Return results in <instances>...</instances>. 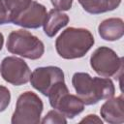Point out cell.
<instances>
[{"mask_svg":"<svg viewBox=\"0 0 124 124\" xmlns=\"http://www.w3.org/2000/svg\"><path fill=\"white\" fill-rule=\"evenodd\" d=\"M72 84L77 96L86 106L113 97L115 87L109 78L91 77L88 73L78 72L72 77Z\"/></svg>","mask_w":124,"mask_h":124,"instance_id":"cell-1","label":"cell"},{"mask_svg":"<svg viewBox=\"0 0 124 124\" xmlns=\"http://www.w3.org/2000/svg\"><path fill=\"white\" fill-rule=\"evenodd\" d=\"M94 43V37L88 29L68 27L57 37L55 48L60 57L72 60L83 57Z\"/></svg>","mask_w":124,"mask_h":124,"instance_id":"cell-2","label":"cell"},{"mask_svg":"<svg viewBox=\"0 0 124 124\" xmlns=\"http://www.w3.org/2000/svg\"><path fill=\"white\" fill-rule=\"evenodd\" d=\"M6 47L12 54L30 60L41 58L45 52L44 43L25 29L12 31L8 36Z\"/></svg>","mask_w":124,"mask_h":124,"instance_id":"cell-3","label":"cell"},{"mask_svg":"<svg viewBox=\"0 0 124 124\" xmlns=\"http://www.w3.org/2000/svg\"><path fill=\"white\" fill-rule=\"evenodd\" d=\"M50 106L61 112L66 118L73 119L84 109V104L76 95L70 94L65 81H59L53 85L48 95Z\"/></svg>","mask_w":124,"mask_h":124,"instance_id":"cell-4","label":"cell"},{"mask_svg":"<svg viewBox=\"0 0 124 124\" xmlns=\"http://www.w3.org/2000/svg\"><path fill=\"white\" fill-rule=\"evenodd\" d=\"M44 104L32 91H25L17 98L16 109L12 115V124H39Z\"/></svg>","mask_w":124,"mask_h":124,"instance_id":"cell-5","label":"cell"},{"mask_svg":"<svg viewBox=\"0 0 124 124\" xmlns=\"http://www.w3.org/2000/svg\"><path fill=\"white\" fill-rule=\"evenodd\" d=\"M90 66L103 78L116 77L123 69V59L116 52L108 46L96 48L90 57Z\"/></svg>","mask_w":124,"mask_h":124,"instance_id":"cell-6","label":"cell"},{"mask_svg":"<svg viewBox=\"0 0 124 124\" xmlns=\"http://www.w3.org/2000/svg\"><path fill=\"white\" fill-rule=\"evenodd\" d=\"M2 78L15 86L26 84L30 80L31 71L27 63L16 56L5 57L0 64Z\"/></svg>","mask_w":124,"mask_h":124,"instance_id":"cell-7","label":"cell"},{"mask_svg":"<svg viewBox=\"0 0 124 124\" xmlns=\"http://www.w3.org/2000/svg\"><path fill=\"white\" fill-rule=\"evenodd\" d=\"M30 83L33 88L47 96L53 85L59 81H65L63 71L56 66L36 68L30 76Z\"/></svg>","mask_w":124,"mask_h":124,"instance_id":"cell-8","label":"cell"},{"mask_svg":"<svg viewBox=\"0 0 124 124\" xmlns=\"http://www.w3.org/2000/svg\"><path fill=\"white\" fill-rule=\"evenodd\" d=\"M46 15V8L44 5L32 1L25 9L12 16L11 22L23 28L37 29L43 26Z\"/></svg>","mask_w":124,"mask_h":124,"instance_id":"cell-9","label":"cell"},{"mask_svg":"<svg viewBox=\"0 0 124 124\" xmlns=\"http://www.w3.org/2000/svg\"><path fill=\"white\" fill-rule=\"evenodd\" d=\"M123 95L118 97H111L102 105L100 114L102 118L110 124H122L124 122V108H123Z\"/></svg>","mask_w":124,"mask_h":124,"instance_id":"cell-10","label":"cell"},{"mask_svg":"<svg viewBox=\"0 0 124 124\" xmlns=\"http://www.w3.org/2000/svg\"><path fill=\"white\" fill-rule=\"evenodd\" d=\"M98 33L105 41H117L124 35V22L119 17H109L103 20L98 26Z\"/></svg>","mask_w":124,"mask_h":124,"instance_id":"cell-11","label":"cell"},{"mask_svg":"<svg viewBox=\"0 0 124 124\" xmlns=\"http://www.w3.org/2000/svg\"><path fill=\"white\" fill-rule=\"evenodd\" d=\"M69 20L70 18L68 15L55 9L50 10L47 13L43 24L45 34L49 38L54 37L60 29H62L69 23Z\"/></svg>","mask_w":124,"mask_h":124,"instance_id":"cell-12","label":"cell"},{"mask_svg":"<svg viewBox=\"0 0 124 124\" xmlns=\"http://www.w3.org/2000/svg\"><path fill=\"white\" fill-rule=\"evenodd\" d=\"M83 10L92 15L113 11L119 7L121 0H78Z\"/></svg>","mask_w":124,"mask_h":124,"instance_id":"cell-13","label":"cell"},{"mask_svg":"<svg viewBox=\"0 0 124 124\" xmlns=\"http://www.w3.org/2000/svg\"><path fill=\"white\" fill-rule=\"evenodd\" d=\"M41 123H43V124H47V123H50V124H66L67 119L61 112H59L56 109H52V110H49L46 114V116L41 120Z\"/></svg>","mask_w":124,"mask_h":124,"instance_id":"cell-14","label":"cell"},{"mask_svg":"<svg viewBox=\"0 0 124 124\" xmlns=\"http://www.w3.org/2000/svg\"><path fill=\"white\" fill-rule=\"evenodd\" d=\"M4 1L6 3L7 8L10 11L11 16L25 9L32 2V0H4Z\"/></svg>","mask_w":124,"mask_h":124,"instance_id":"cell-15","label":"cell"},{"mask_svg":"<svg viewBox=\"0 0 124 124\" xmlns=\"http://www.w3.org/2000/svg\"><path fill=\"white\" fill-rule=\"evenodd\" d=\"M10 102H11L10 90L4 85H0V112L4 111L8 108Z\"/></svg>","mask_w":124,"mask_h":124,"instance_id":"cell-16","label":"cell"},{"mask_svg":"<svg viewBox=\"0 0 124 124\" xmlns=\"http://www.w3.org/2000/svg\"><path fill=\"white\" fill-rule=\"evenodd\" d=\"M11 22V14L4 0H0V25Z\"/></svg>","mask_w":124,"mask_h":124,"instance_id":"cell-17","label":"cell"},{"mask_svg":"<svg viewBox=\"0 0 124 124\" xmlns=\"http://www.w3.org/2000/svg\"><path fill=\"white\" fill-rule=\"evenodd\" d=\"M50 2L58 11H69L73 5V0H50Z\"/></svg>","mask_w":124,"mask_h":124,"instance_id":"cell-18","label":"cell"},{"mask_svg":"<svg viewBox=\"0 0 124 124\" xmlns=\"http://www.w3.org/2000/svg\"><path fill=\"white\" fill-rule=\"evenodd\" d=\"M79 122L80 123H83V122H85V123H99V124L103 123L102 119L99 116H97L96 114H88L84 118H82Z\"/></svg>","mask_w":124,"mask_h":124,"instance_id":"cell-19","label":"cell"},{"mask_svg":"<svg viewBox=\"0 0 124 124\" xmlns=\"http://www.w3.org/2000/svg\"><path fill=\"white\" fill-rule=\"evenodd\" d=\"M3 45H4V36H3V34L0 32V51H1L2 47H3Z\"/></svg>","mask_w":124,"mask_h":124,"instance_id":"cell-20","label":"cell"}]
</instances>
